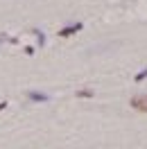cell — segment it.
<instances>
[{
	"label": "cell",
	"instance_id": "cell-1",
	"mask_svg": "<svg viewBox=\"0 0 147 149\" xmlns=\"http://www.w3.org/2000/svg\"><path fill=\"white\" fill-rule=\"evenodd\" d=\"M129 104H131V109H136L140 113H147V95H136V97L129 100Z\"/></svg>",
	"mask_w": 147,
	"mask_h": 149
},
{
	"label": "cell",
	"instance_id": "cell-2",
	"mask_svg": "<svg viewBox=\"0 0 147 149\" xmlns=\"http://www.w3.org/2000/svg\"><path fill=\"white\" fill-rule=\"evenodd\" d=\"M79 29H82V23H73V25H68V27L59 29V36H61V38H68V36H73V34H77Z\"/></svg>",
	"mask_w": 147,
	"mask_h": 149
},
{
	"label": "cell",
	"instance_id": "cell-3",
	"mask_svg": "<svg viewBox=\"0 0 147 149\" xmlns=\"http://www.w3.org/2000/svg\"><path fill=\"white\" fill-rule=\"evenodd\" d=\"M27 97L32 100V102H48V95L36 93V91H29V93H27Z\"/></svg>",
	"mask_w": 147,
	"mask_h": 149
},
{
	"label": "cell",
	"instance_id": "cell-4",
	"mask_svg": "<svg viewBox=\"0 0 147 149\" xmlns=\"http://www.w3.org/2000/svg\"><path fill=\"white\" fill-rule=\"evenodd\" d=\"M77 97H93V91L84 88V91H79V93H77Z\"/></svg>",
	"mask_w": 147,
	"mask_h": 149
},
{
	"label": "cell",
	"instance_id": "cell-5",
	"mask_svg": "<svg viewBox=\"0 0 147 149\" xmlns=\"http://www.w3.org/2000/svg\"><path fill=\"white\" fill-rule=\"evenodd\" d=\"M143 79H147V68H145V70H140V72L136 74V81H143Z\"/></svg>",
	"mask_w": 147,
	"mask_h": 149
},
{
	"label": "cell",
	"instance_id": "cell-6",
	"mask_svg": "<svg viewBox=\"0 0 147 149\" xmlns=\"http://www.w3.org/2000/svg\"><path fill=\"white\" fill-rule=\"evenodd\" d=\"M7 109V102H0V111H5Z\"/></svg>",
	"mask_w": 147,
	"mask_h": 149
}]
</instances>
